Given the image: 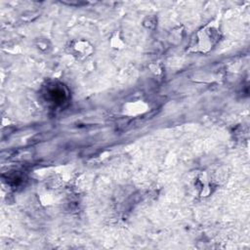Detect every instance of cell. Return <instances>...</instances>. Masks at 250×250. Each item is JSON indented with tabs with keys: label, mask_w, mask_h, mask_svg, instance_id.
<instances>
[{
	"label": "cell",
	"mask_w": 250,
	"mask_h": 250,
	"mask_svg": "<svg viewBox=\"0 0 250 250\" xmlns=\"http://www.w3.org/2000/svg\"><path fill=\"white\" fill-rule=\"evenodd\" d=\"M222 38L221 24L218 19L207 22L193 33L187 52L206 55L210 53Z\"/></svg>",
	"instance_id": "cell-1"
},
{
	"label": "cell",
	"mask_w": 250,
	"mask_h": 250,
	"mask_svg": "<svg viewBox=\"0 0 250 250\" xmlns=\"http://www.w3.org/2000/svg\"><path fill=\"white\" fill-rule=\"evenodd\" d=\"M65 52L77 62H85L95 54V46L86 38L69 40L64 47Z\"/></svg>",
	"instance_id": "cell-2"
},
{
	"label": "cell",
	"mask_w": 250,
	"mask_h": 250,
	"mask_svg": "<svg viewBox=\"0 0 250 250\" xmlns=\"http://www.w3.org/2000/svg\"><path fill=\"white\" fill-rule=\"evenodd\" d=\"M193 187L197 195L200 198L209 197L215 192L217 188V185L212 181V179L206 172H200L195 177Z\"/></svg>",
	"instance_id": "cell-3"
},
{
	"label": "cell",
	"mask_w": 250,
	"mask_h": 250,
	"mask_svg": "<svg viewBox=\"0 0 250 250\" xmlns=\"http://www.w3.org/2000/svg\"><path fill=\"white\" fill-rule=\"evenodd\" d=\"M149 110V104L142 99H134L125 102L121 106V113L126 117H140Z\"/></svg>",
	"instance_id": "cell-4"
},
{
	"label": "cell",
	"mask_w": 250,
	"mask_h": 250,
	"mask_svg": "<svg viewBox=\"0 0 250 250\" xmlns=\"http://www.w3.org/2000/svg\"><path fill=\"white\" fill-rule=\"evenodd\" d=\"M108 45L114 51H122L127 47L126 38L121 30H114L109 38H108Z\"/></svg>",
	"instance_id": "cell-5"
},
{
	"label": "cell",
	"mask_w": 250,
	"mask_h": 250,
	"mask_svg": "<svg viewBox=\"0 0 250 250\" xmlns=\"http://www.w3.org/2000/svg\"><path fill=\"white\" fill-rule=\"evenodd\" d=\"M34 48L42 55L50 54L54 49V44L47 36H37L33 40Z\"/></svg>",
	"instance_id": "cell-6"
},
{
	"label": "cell",
	"mask_w": 250,
	"mask_h": 250,
	"mask_svg": "<svg viewBox=\"0 0 250 250\" xmlns=\"http://www.w3.org/2000/svg\"><path fill=\"white\" fill-rule=\"evenodd\" d=\"M185 35H186L185 27L183 25H178L171 29V31L169 32L168 39L172 44H179L183 41V39L185 38Z\"/></svg>",
	"instance_id": "cell-7"
},
{
	"label": "cell",
	"mask_w": 250,
	"mask_h": 250,
	"mask_svg": "<svg viewBox=\"0 0 250 250\" xmlns=\"http://www.w3.org/2000/svg\"><path fill=\"white\" fill-rule=\"evenodd\" d=\"M142 25L147 30H155L158 25V18L156 15H147L144 18Z\"/></svg>",
	"instance_id": "cell-8"
}]
</instances>
